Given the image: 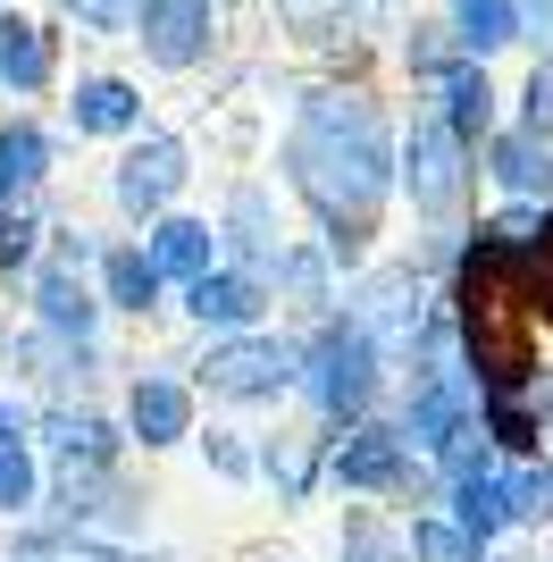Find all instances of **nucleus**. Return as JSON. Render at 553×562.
Wrapping results in <instances>:
<instances>
[{"label": "nucleus", "mask_w": 553, "mask_h": 562, "mask_svg": "<svg viewBox=\"0 0 553 562\" xmlns=\"http://www.w3.org/2000/svg\"><path fill=\"white\" fill-rule=\"evenodd\" d=\"M486 177L504 193H520V202H545L553 193V143L537 135V126H520V135H495V151H486Z\"/></svg>", "instance_id": "obj_10"}, {"label": "nucleus", "mask_w": 553, "mask_h": 562, "mask_svg": "<svg viewBox=\"0 0 553 562\" xmlns=\"http://www.w3.org/2000/svg\"><path fill=\"white\" fill-rule=\"evenodd\" d=\"M193 294V319L218 336H244L260 328V311H269V294H260V278H244V269H202V278L184 285Z\"/></svg>", "instance_id": "obj_8"}, {"label": "nucleus", "mask_w": 553, "mask_h": 562, "mask_svg": "<svg viewBox=\"0 0 553 562\" xmlns=\"http://www.w3.org/2000/svg\"><path fill=\"white\" fill-rule=\"evenodd\" d=\"M34 311H43V328H50V336H76V345H84L92 319H101V294L76 278L68 260H59V269H43V285H34Z\"/></svg>", "instance_id": "obj_11"}, {"label": "nucleus", "mask_w": 553, "mask_h": 562, "mask_svg": "<svg viewBox=\"0 0 553 562\" xmlns=\"http://www.w3.org/2000/svg\"><path fill=\"white\" fill-rule=\"evenodd\" d=\"M43 168H50V151H43V135H34L25 117H18V126H0V202H9V211L43 186Z\"/></svg>", "instance_id": "obj_17"}, {"label": "nucleus", "mask_w": 553, "mask_h": 562, "mask_svg": "<svg viewBox=\"0 0 553 562\" xmlns=\"http://www.w3.org/2000/svg\"><path fill=\"white\" fill-rule=\"evenodd\" d=\"M294 386L311 395V412L319 420H361L369 412V395H377V336L361 328V319H345V328H327L319 345L302 352V370H294Z\"/></svg>", "instance_id": "obj_2"}, {"label": "nucleus", "mask_w": 553, "mask_h": 562, "mask_svg": "<svg viewBox=\"0 0 553 562\" xmlns=\"http://www.w3.org/2000/svg\"><path fill=\"white\" fill-rule=\"evenodd\" d=\"M461 43L478 50H504V43H520V25H511V0H461Z\"/></svg>", "instance_id": "obj_19"}, {"label": "nucleus", "mask_w": 553, "mask_h": 562, "mask_svg": "<svg viewBox=\"0 0 553 562\" xmlns=\"http://www.w3.org/2000/svg\"><path fill=\"white\" fill-rule=\"evenodd\" d=\"M285 168H294L302 202L319 211L327 252L352 260L377 227V202H386V117L369 93H319L302 110L294 143H285Z\"/></svg>", "instance_id": "obj_1"}, {"label": "nucleus", "mask_w": 553, "mask_h": 562, "mask_svg": "<svg viewBox=\"0 0 553 562\" xmlns=\"http://www.w3.org/2000/svg\"><path fill=\"white\" fill-rule=\"evenodd\" d=\"M511 25H520L529 43H545V50H553V0H511Z\"/></svg>", "instance_id": "obj_24"}, {"label": "nucleus", "mask_w": 553, "mask_h": 562, "mask_svg": "<svg viewBox=\"0 0 553 562\" xmlns=\"http://www.w3.org/2000/svg\"><path fill=\"white\" fill-rule=\"evenodd\" d=\"M461 151L470 143L444 126V117H411V143H403V177H411V202L428 218H444L461 202Z\"/></svg>", "instance_id": "obj_5"}, {"label": "nucleus", "mask_w": 553, "mask_h": 562, "mask_svg": "<svg viewBox=\"0 0 553 562\" xmlns=\"http://www.w3.org/2000/svg\"><path fill=\"white\" fill-rule=\"evenodd\" d=\"M68 9L84 25H126V18H135V0H68Z\"/></svg>", "instance_id": "obj_26"}, {"label": "nucleus", "mask_w": 553, "mask_h": 562, "mask_svg": "<svg viewBox=\"0 0 553 562\" xmlns=\"http://www.w3.org/2000/svg\"><path fill=\"white\" fill-rule=\"evenodd\" d=\"M411 554L419 562H478V538L461 520H411Z\"/></svg>", "instance_id": "obj_21"}, {"label": "nucleus", "mask_w": 553, "mask_h": 562, "mask_svg": "<svg viewBox=\"0 0 553 562\" xmlns=\"http://www.w3.org/2000/svg\"><path fill=\"white\" fill-rule=\"evenodd\" d=\"M135 25L160 68H193L210 50V0H135Z\"/></svg>", "instance_id": "obj_7"}, {"label": "nucleus", "mask_w": 553, "mask_h": 562, "mask_svg": "<svg viewBox=\"0 0 553 562\" xmlns=\"http://www.w3.org/2000/svg\"><path fill=\"white\" fill-rule=\"evenodd\" d=\"M352 562H369V554H352Z\"/></svg>", "instance_id": "obj_27"}, {"label": "nucleus", "mask_w": 553, "mask_h": 562, "mask_svg": "<svg viewBox=\"0 0 553 562\" xmlns=\"http://www.w3.org/2000/svg\"><path fill=\"white\" fill-rule=\"evenodd\" d=\"M202 446H210V462H218V470H227V479H252V453H244V437H227V428H210V437H202Z\"/></svg>", "instance_id": "obj_23"}, {"label": "nucleus", "mask_w": 553, "mask_h": 562, "mask_svg": "<svg viewBox=\"0 0 553 562\" xmlns=\"http://www.w3.org/2000/svg\"><path fill=\"white\" fill-rule=\"evenodd\" d=\"M143 252H151L160 285H168V278H184V285H193L202 269H218V244H210V227H202V218H160Z\"/></svg>", "instance_id": "obj_13"}, {"label": "nucleus", "mask_w": 553, "mask_h": 562, "mask_svg": "<svg viewBox=\"0 0 553 562\" xmlns=\"http://www.w3.org/2000/svg\"><path fill=\"white\" fill-rule=\"evenodd\" d=\"M0 85H9V93H43L50 85V34L43 25H0Z\"/></svg>", "instance_id": "obj_15"}, {"label": "nucleus", "mask_w": 553, "mask_h": 562, "mask_svg": "<svg viewBox=\"0 0 553 562\" xmlns=\"http://www.w3.org/2000/svg\"><path fill=\"white\" fill-rule=\"evenodd\" d=\"M444 126H453L461 143H478L486 126H495V85H486V68H444Z\"/></svg>", "instance_id": "obj_16"}, {"label": "nucleus", "mask_w": 553, "mask_h": 562, "mask_svg": "<svg viewBox=\"0 0 553 562\" xmlns=\"http://www.w3.org/2000/svg\"><path fill=\"white\" fill-rule=\"evenodd\" d=\"M126 428H135L143 446H184V437H193V395H184L177 378L143 370L135 395H126Z\"/></svg>", "instance_id": "obj_9"}, {"label": "nucleus", "mask_w": 553, "mask_h": 562, "mask_svg": "<svg viewBox=\"0 0 553 562\" xmlns=\"http://www.w3.org/2000/svg\"><path fill=\"white\" fill-rule=\"evenodd\" d=\"M68 117H76V135H135L143 126V93L117 85V76H92V85H76Z\"/></svg>", "instance_id": "obj_12"}, {"label": "nucleus", "mask_w": 553, "mask_h": 562, "mask_svg": "<svg viewBox=\"0 0 553 562\" xmlns=\"http://www.w3.org/2000/svg\"><path fill=\"white\" fill-rule=\"evenodd\" d=\"M520 110H529V126H537V135L553 126V68H537V76H529V93H520Z\"/></svg>", "instance_id": "obj_25"}, {"label": "nucleus", "mask_w": 553, "mask_h": 562, "mask_svg": "<svg viewBox=\"0 0 553 562\" xmlns=\"http://www.w3.org/2000/svg\"><path fill=\"white\" fill-rule=\"evenodd\" d=\"M294 370H302L294 345H276V336L244 328V336H218V345H210L202 386H210L218 403H269V395H285V386H294Z\"/></svg>", "instance_id": "obj_3"}, {"label": "nucleus", "mask_w": 553, "mask_h": 562, "mask_svg": "<svg viewBox=\"0 0 553 562\" xmlns=\"http://www.w3.org/2000/svg\"><path fill=\"white\" fill-rule=\"evenodd\" d=\"M276 285H294L302 303H327V260L319 252H276Z\"/></svg>", "instance_id": "obj_22"}, {"label": "nucleus", "mask_w": 553, "mask_h": 562, "mask_svg": "<svg viewBox=\"0 0 553 562\" xmlns=\"http://www.w3.org/2000/svg\"><path fill=\"white\" fill-rule=\"evenodd\" d=\"M177 186H184V143L177 135H143L126 160H117V202L135 218H160L168 202H177Z\"/></svg>", "instance_id": "obj_6"}, {"label": "nucleus", "mask_w": 553, "mask_h": 562, "mask_svg": "<svg viewBox=\"0 0 553 562\" xmlns=\"http://www.w3.org/2000/svg\"><path fill=\"white\" fill-rule=\"evenodd\" d=\"M34 487H43V470H34L25 437H0V513H25V504H34Z\"/></svg>", "instance_id": "obj_20"}, {"label": "nucleus", "mask_w": 553, "mask_h": 562, "mask_svg": "<svg viewBox=\"0 0 553 562\" xmlns=\"http://www.w3.org/2000/svg\"><path fill=\"white\" fill-rule=\"evenodd\" d=\"M101 303L110 311H151L160 303V269H151L143 244H117V252L101 260Z\"/></svg>", "instance_id": "obj_14"}, {"label": "nucleus", "mask_w": 553, "mask_h": 562, "mask_svg": "<svg viewBox=\"0 0 553 562\" xmlns=\"http://www.w3.org/2000/svg\"><path fill=\"white\" fill-rule=\"evenodd\" d=\"M327 479H336V487H352V495H403V487H411V437L352 420V437H336V446H327Z\"/></svg>", "instance_id": "obj_4"}, {"label": "nucleus", "mask_w": 553, "mask_h": 562, "mask_svg": "<svg viewBox=\"0 0 553 562\" xmlns=\"http://www.w3.org/2000/svg\"><path fill=\"white\" fill-rule=\"evenodd\" d=\"M50 446L68 453L76 470H110L117 462V437H110V420H101V412H50Z\"/></svg>", "instance_id": "obj_18"}]
</instances>
